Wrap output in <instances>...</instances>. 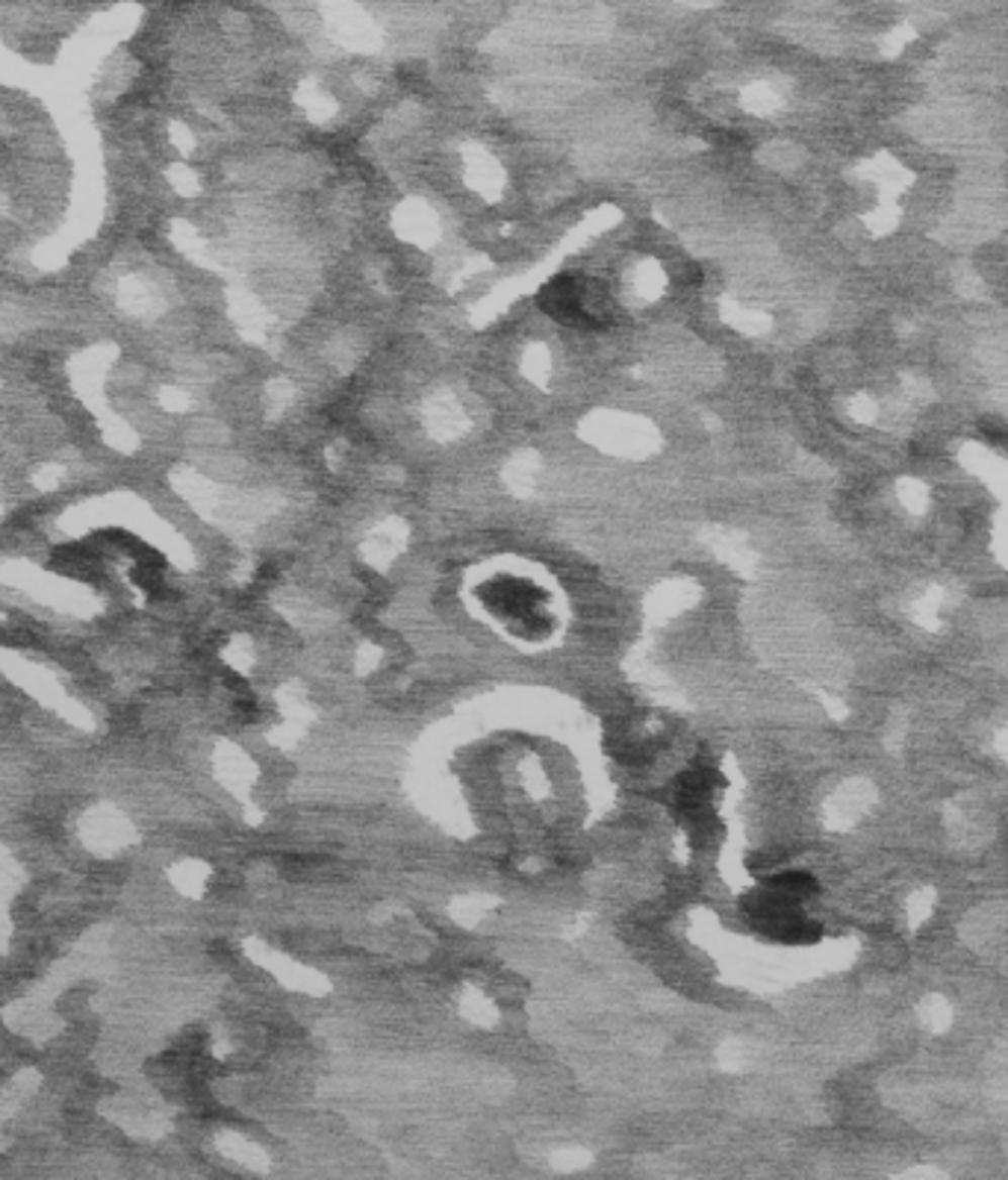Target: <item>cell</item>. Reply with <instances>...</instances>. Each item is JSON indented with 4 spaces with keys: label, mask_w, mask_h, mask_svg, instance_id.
<instances>
[{
    "label": "cell",
    "mask_w": 1008,
    "mask_h": 1180,
    "mask_svg": "<svg viewBox=\"0 0 1008 1180\" xmlns=\"http://www.w3.org/2000/svg\"><path fill=\"white\" fill-rule=\"evenodd\" d=\"M540 306L555 321L575 324V327H599L611 315V298L605 295V289L575 274H563L552 280L540 295Z\"/></svg>",
    "instance_id": "cell-1"
}]
</instances>
